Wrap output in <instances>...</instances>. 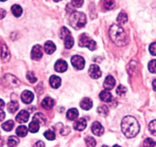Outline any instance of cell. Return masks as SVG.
<instances>
[{
	"label": "cell",
	"instance_id": "1",
	"mask_svg": "<svg viewBox=\"0 0 156 147\" xmlns=\"http://www.w3.org/2000/svg\"><path fill=\"white\" fill-rule=\"evenodd\" d=\"M121 129L127 138H133L139 133L140 127L136 118L132 116H127L122 119Z\"/></svg>",
	"mask_w": 156,
	"mask_h": 147
},
{
	"label": "cell",
	"instance_id": "2",
	"mask_svg": "<svg viewBox=\"0 0 156 147\" xmlns=\"http://www.w3.org/2000/svg\"><path fill=\"white\" fill-rule=\"evenodd\" d=\"M110 38L116 45L123 46L127 43V36L123 28L118 25H112L109 31Z\"/></svg>",
	"mask_w": 156,
	"mask_h": 147
},
{
	"label": "cell",
	"instance_id": "3",
	"mask_svg": "<svg viewBox=\"0 0 156 147\" xmlns=\"http://www.w3.org/2000/svg\"><path fill=\"white\" fill-rule=\"evenodd\" d=\"M69 23H70V26L74 28V29H80V28L84 27V25H86V16L83 13L73 12L70 16Z\"/></svg>",
	"mask_w": 156,
	"mask_h": 147
},
{
	"label": "cell",
	"instance_id": "4",
	"mask_svg": "<svg viewBox=\"0 0 156 147\" xmlns=\"http://www.w3.org/2000/svg\"><path fill=\"white\" fill-rule=\"evenodd\" d=\"M60 37L61 39L64 41V46L67 49H70L73 45V38H72L71 34H70V31L67 29L65 27L61 28V31H60Z\"/></svg>",
	"mask_w": 156,
	"mask_h": 147
},
{
	"label": "cell",
	"instance_id": "5",
	"mask_svg": "<svg viewBox=\"0 0 156 147\" xmlns=\"http://www.w3.org/2000/svg\"><path fill=\"white\" fill-rule=\"evenodd\" d=\"M79 45L83 48H88L90 51H94L97 48V43L90 39L87 34H82L79 38Z\"/></svg>",
	"mask_w": 156,
	"mask_h": 147
},
{
	"label": "cell",
	"instance_id": "6",
	"mask_svg": "<svg viewBox=\"0 0 156 147\" xmlns=\"http://www.w3.org/2000/svg\"><path fill=\"white\" fill-rule=\"evenodd\" d=\"M2 81H3L4 85L9 88H15L19 84V80L11 74H6L4 76Z\"/></svg>",
	"mask_w": 156,
	"mask_h": 147
},
{
	"label": "cell",
	"instance_id": "7",
	"mask_svg": "<svg viewBox=\"0 0 156 147\" xmlns=\"http://www.w3.org/2000/svg\"><path fill=\"white\" fill-rule=\"evenodd\" d=\"M71 64L75 68L78 69V70H82L85 66V61L81 56L74 55L71 58Z\"/></svg>",
	"mask_w": 156,
	"mask_h": 147
},
{
	"label": "cell",
	"instance_id": "8",
	"mask_svg": "<svg viewBox=\"0 0 156 147\" xmlns=\"http://www.w3.org/2000/svg\"><path fill=\"white\" fill-rule=\"evenodd\" d=\"M43 52H42V48L41 45H36L35 46H34L31 50V57L33 60H35V61H39L42 58Z\"/></svg>",
	"mask_w": 156,
	"mask_h": 147
},
{
	"label": "cell",
	"instance_id": "9",
	"mask_svg": "<svg viewBox=\"0 0 156 147\" xmlns=\"http://www.w3.org/2000/svg\"><path fill=\"white\" fill-rule=\"evenodd\" d=\"M89 75L94 79H98L101 77L102 73L100 67L97 64H92L89 69Z\"/></svg>",
	"mask_w": 156,
	"mask_h": 147
},
{
	"label": "cell",
	"instance_id": "10",
	"mask_svg": "<svg viewBox=\"0 0 156 147\" xmlns=\"http://www.w3.org/2000/svg\"><path fill=\"white\" fill-rule=\"evenodd\" d=\"M0 57L4 61H8L10 59V53L6 45L2 43L0 46Z\"/></svg>",
	"mask_w": 156,
	"mask_h": 147
},
{
	"label": "cell",
	"instance_id": "11",
	"mask_svg": "<svg viewBox=\"0 0 156 147\" xmlns=\"http://www.w3.org/2000/svg\"><path fill=\"white\" fill-rule=\"evenodd\" d=\"M91 130H92V133H94L96 136H100L103 134L104 133V129H103V126L100 124V123L99 122H94L92 124V127H91Z\"/></svg>",
	"mask_w": 156,
	"mask_h": 147
},
{
	"label": "cell",
	"instance_id": "12",
	"mask_svg": "<svg viewBox=\"0 0 156 147\" xmlns=\"http://www.w3.org/2000/svg\"><path fill=\"white\" fill-rule=\"evenodd\" d=\"M21 98L23 103H26V104H29L34 100V94L31 91H24L22 92Z\"/></svg>",
	"mask_w": 156,
	"mask_h": 147
},
{
	"label": "cell",
	"instance_id": "13",
	"mask_svg": "<svg viewBox=\"0 0 156 147\" xmlns=\"http://www.w3.org/2000/svg\"><path fill=\"white\" fill-rule=\"evenodd\" d=\"M28 119H29V113L26 110H21L16 117V121L19 124H24V123L28 122Z\"/></svg>",
	"mask_w": 156,
	"mask_h": 147
},
{
	"label": "cell",
	"instance_id": "14",
	"mask_svg": "<svg viewBox=\"0 0 156 147\" xmlns=\"http://www.w3.org/2000/svg\"><path fill=\"white\" fill-rule=\"evenodd\" d=\"M115 81L114 79V77L112 76L109 75L106 77L104 81V83H103V87H104L106 91H110V90L113 89V88L115 87Z\"/></svg>",
	"mask_w": 156,
	"mask_h": 147
},
{
	"label": "cell",
	"instance_id": "15",
	"mask_svg": "<svg viewBox=\"0 0 156 147\" xmlns=\"http://www.w3.org/2000/svg\"><path fill=\"white\" fill-rule=\"evenodd\" d=\"M55 69L56 71L63 73L67 70V64L64 60H58L55 64Z\"/></svg>",
	"mask_w": 156,
	"mask_h": 147
},
{
	"label": "cell",
	"instance_id": "16",
	"mask_svg": "<svg viewBox=\"0 0 156 147\" xmlns=\"http://www.w3.org/2000/svg\"><path fill=\"white\" fill-rule=\"evenodd\" d=\"M87 127V121L84 118H80L73 124V128L78 131H83Z\"/></svg>",
	"mask_w": 156,
	"mask_h": 147
},
{
	"label": "cell",
	"instance_id": "17",
	"mask_svg": "<svg viewBox=\"0 0 156 147\" xmlns=\"http://www.w3.org/2000/svg\"><path fill=\"white\" fill-rule=\"evenodd\" d=\"M55 105V101H54L53 99L50 97H47L42 100V103H41V106L43 108H44L45 109H51Z\"/></svg>",
	"mask_w": 156,
	"mask_h": 147
},
{
	"label": "cell",
	"instance_id": "18",
	"mask_svg": "<svg viewBox=\"0 0 156 147\" xmlns=\"http://www.w3.org/2000/svg\"><path fill=\"white\" fill-rule=\"evenodd\" d=\"M80 107L85 110H89L93 106V101L88 97H85L80 101Z\"/></svg>",
	"mask_w": 156,
	"mask_h": 147
},
{
	"label": "cell",
	"instance_id": "19",
	"mask_svg": "<svg viewBox=\"0 0 156 147\" xmlns=\"http://www.w3.org/2000/svg\"><path fill=\"white\" fill-rule=\"evenodd\" d=\"M49 82H50V85L51 88L57 89L59 88L61 84V79L59 77L56 75H52L49 79Z\"/></svg>",
	"mask_w": 156,
	"mask_h": 147
},
{
	"label": "cell",
	"instance_id": "20",
	"mask_svg": "<svg viewBox=\"0 0 156 147\" xmlns=\"http://www.w3.org/2000/svg\"><path fill=\"white\" fill-rule=\"evenodd\" d=\"M100 98L103 102L110 103L112 100V96L111 94V93L109 92L108 91H103L100 94Z\"/></svg>",
	"mask_w": 156,
	"mask_h": 147
},
{
	"label": "cell",
	"instance_id": "21",
	"mask_svg": "<svg viewBox=\"0 0 156 147\" xmlns=\"http://www.w3.org/2000/svg\"><path fill=\"white\" fill-rule=\"evenodd\" d=\"M56 50V46L51 41H48L44 44V51L48 55H51Z\"/></svg>",
	"mask_w": 156,
	"mask_h": 147
},
{
	"label": "cell",
	"instance_id": "22",
	"mask_svg": "<svg viewBox=\"0 0 156 147\" xmlns=\"http://www.w3.org/2000/svg\"><path fill=\"white\" fill-rule=\"evenodd\" d=\"M78 115H79V113H78V110L76 108L70 109L67 112V117L70 120H74L75 119L78 117Z\"/></svg>",
	"mask_w": 156,
	"mask_h": 147
},
{
	"label": "cell",
	"instance_id": "23",
	"mask_svg": "<svg viewBox=\"0 0 156 147\" xmlns=\"http://www.w3.org/2000/svg\"><path fill=\"white\" fill-rule=\"evenodd\" d=\"M33 120H35L41 125H44L46 122V117L43 113H37L34 117H33Z\"/></svg>",
	"mask_w": 156,
	"mask_h": 147
},
{
	"label": "cell",
	"instance_id": "24",
	"mask_svg": "<svg viewBox=\"0 0 156 147\" xmlns=\"http://www.w3.org/2000/svg\"><path fill=\"white\" fill-rule=\"evenodd\" d=\"M19 103L16 101H11L8 103V106H7V109H8V111L11 113H16V111L19 109Z\"/></svg>",
	"mask_w": 156,
	"mask_h": 147
},
{
	"label": "cell",
	"instance_id": "25",
	"mask_svg": "<svg viewBox=\"0 0 156 147\" xmlns=\"http://www.w3.org/2000/svg\"><path fill=\"white\" fill-rule=\"evenodd\" d=\"M39 128H40V124L35 120L31 121V123L29 124V126H28V130H29L31 133H37V131L39 130Z\"/></svg>",
	"mask_w": 156,
	"mask_h": 147
},
{
	"label": "cell",
	"instance_id": "26",
	"mask_svg": "<svg viewBox=\"0 0 156 147\" xmlns=\"http://www.w3.org/2000/svg\"><path fill=\"white\" fill-rule=\"evenodd\" d=\"M28 129L25 126H20L16 129V134L20 137H25L28 134Z\"/></svg>",
	"mask_w": 156,
	"mask_h": 147
},
{
	"label": "cell",
	"instance_id": "27",
	"mask_svg": "<svg viewBox=\"0 0 156 147\" xmlns=\"http://www.w3.org/2000/svg\"><path fill=\"white\" fill-rule=\"evenodd\" d=\"M19 143V138L15 136H10L8 139V141H7V145H8V147H16Z\"/></svg>",
	"mask_w": 156,
	"mask_h": 147
},
{
	"label": "cell",
	"instance_id": "28",
	"mask_svg": "<svg viewBox=\"0 0 156 147\" xmlns=\"http://www.w3.org/2000/svg\"><path fill=\"white\" fill-rule=\"evenodd\" d=\"M12 13L16 17H20L22 14V9L19 5H13L12 6Z\"/></svg>",
	"mask_w": 156,
	"mask_h": 147
},
{
	"label": "cell",
	"instance_id": "29",
	"mask_svg": "<svg viewBox=\"0 0 156 147\" xmlns=\"http://www.w3.org/2000/svg\"><path fill=\"white\" fill-rule=\"evenodd\" d=\"M14 126H15V124L12 120H8L6 121V122L4 123V124H2V128L5 131L9 132L12 130Z\"/></svg>",
	"mask_w": 156,
	"mask_h": 147
},
{
	"label": "cell",
	"instance_id": "30",
	"mask_svg": "<svg viewBox=\"0 0 156 147\" xmlns=\"http://www.w3.org/2000/svg\"><path fill=\"white\" fill-rule=\"evenodd\" d=\"M127 20H128V16L124 12L119 13L118 17H117V22L121 25H124V24L126 23Z\"/></svg>",
	"mask_w": 156,
	"mask_h": 147
},
{
	"label": "cell",
	"instance_id": "31",
	"mask_svg": "<svg viewBox=\"0 0 156 147\" xmlns=\"http://www.w3.org/2000/svg\"><path fill=\"white\" fill-rule=\"evenodd\" d=\"M97 112L100 115L103 117H106L108 114H109V109L105 105H103V106H99L98 109H97Z\"/></svg>",
	"mask_w": 156,
	"mask_h": 147
},
{
	"label": "cell",
	"instance_id": "32",
	"mask_svg": "<svg viewBox=\"0 0 156 147\" xmlns=\"http://www.w3.org/2000/svg\"><path fill=\"white\" fill-rule=\"evenodd\" d=\"M85 142H86V145H87V147H95L97 145L95 139L94 137H91V136H87L85 139Z\"/></svg>",
	"mask_w": 156,
	"mask_h": 147
},
{
	"label": "cell",
	"instance_id": "33",
	"mask_svg": "<svg viewBox=\"0 0 156 147\" xmlns=\"http://www.w3.org/2000/svg\"><path fill=\"white\" fill-rule=\"evenodd\" d=\"M144 147H156V142L151 138H147L145 139L143 143Z\"/></svg>",
	"mask_w": 156,
	"mask_h": 147
},
{
	"label": "cell",
	"instance_id": "34",
	"mask_svg": "<svg viewBox=\"0 0 156 147\" xmlns=\"http://www.w3.org/2000/svg\"><path fill=\"white\" fill-rule=\"evenodd\" d=\"M44 137L47 139H48V140H54V139H55V132L52 131V130H47V131L44 133Z\"/></svg>",
	"mask_w": 156,
	"mask_h": 147
},
{
	"label": "cell",
	"instance_id": "35",
	"mask_svg": "<svg viewBox=\"0 0 156 147\" xmlns=\"http://www.w3.org/2000/svg\"><path fill=\"white\" fill-rule=\"evenodd\" d=\"M148 70L151 73L156 74V60H152L148 63Z\"/></svg>",
	"mask_w": 156,
	"mask_h": 147
},
{
	"label": "cell",
	"instance_id": "36",
	"mask_svg": "<svg viewBox=\"0 0 156 147\" xmlns=\"http://www.w3.org/2000/svg\"><path fill=\"white\" fill-rule=\"evenodd\" d=\"M150 133L154 136H156V120H152L148 126Z\"/></svg>",
	"mask_w": 156,
	"mask_h": 147
},
{
	"label": "cell",
	"instance_id": "37",
	"mask_svg": "<svg viewBox=\"0 0 156 147\" xmlns=\"http://www.w3.org/2000/svg\"><path fill=\"white\" fill-rule=\"evenodd\" d=\"M126 88H125L123 85H119L116 88V94L119 96H123L126 93Z\"/></svg>",
	"mask_w": 156,
	"mask_h": 147
},
{
	"label": "cell",
	"instance_id": "38",
	"mask_svg": "<svg viewBox=\"0 0 156 147\" xmlns=\"http://www.w3.org/2000/svg\"><path fill=\"white\" fill-rule=\"evenodd\" d=\"M27 79H28V81H29V82H31V83H35L36 81H37V77H35V75H34V74L33 73V72H28V74H27Z\"/></svg>",
	"mask_w": 156,
	"mask_h": 147
},
{
	"label": "cell",
	"instance_id": "39",
	"mask_svg": "<svg viewBox=\"0 0 156 147\" xmlns=\"http://www.w3.org/2000/svg\"><path fill=\"white\" fill-rule=\"evenodd\" d=\"M104 7L106 9H112L115 7V2H113V1H106L104 2Z\"/></svg>",
	"mask_w": 156,
	"mask_h": 147
},
{
	"label": "cell",
	"instance_id": "40",
	"mask_svg": "<svg viewBox=\"0 0 156 147\" xmlns=\"http://www.w3.org/2000/svg\"><path fill=\"white\" fill-rule=\"evenodd\" d=\"M149 52L154 56H156V42L151 43L149 46Z\"/></svg>",
	"mask_w": 156,
	"mask_h": 147
},
{
	"label": "cell",
	"instance_id": "41",
	"mask_svg": "<svg viewBox=\"0 0 156 147\" xmlns=\"http://www.w3.org/2000/svg\"><path fill=\"white\" fill-rule=\"evenodd\" d=\"M83 4V1H72L71 5L73 7H76V8H80L82 6V5Z\"/></svg>",
	"mask_w": 156,
	"mask_h": 147
},
{
	"label": "cell",
	"instance_id": "42",
	"mask_svg": "<svg viewBox=\"0 0 156 147\" xmlns=\"http://www.w3.org/2000/svg\"><path fill=\"white\" fill-rule=\"evenodd\" d=\"M6 16V12L3 9H0V19H2Z\"/></svg>",
	"mask_w": 156,
	"mask_h": 147
},
{
	"label": "cell",
	"instance_id": "43",
	"mask_svg": "<svg viewBox=\"0 0 156 147\" xmlns=\"http://www.w3.org/2000/svg\"><path fill=\"white\" fill-rule=\"evenodd\" d=\"M34 147H45V145H44V143L42 141H37Z\"/></svg>",
	"mask_w": 156,
	"mask_h": 147
},
{
	"label": "cell",
	"instance_id": "44",
	"mask_svg": "<svg viewBox=\"0 0 156 147\" xmlns=\"http://www.w3.org/2000/svg\"><path fill=\"white\" fill-rule=\"evenodd\" d=\"M5 112H4L3 110H2V109H0V122L3 120L5 119Z\"/></svg>",
	"mask_w": 156,
	"mask_h": 147
},
{
	"label": "cell",
	"instance_id": "45",
	"mask_svg": "<svg viewBox=\"0 0 156 147\" xmlns=\"http://www.w3.org/2000/svg\"><path fill=\"white\" fill-rule=\"evenodd\" d=\"M4 106H5V102H4L2 100H1V99H0V109H2Z\"/></svg>",
	"mask_w": 156,
	"mask_h": 147
},
{
	"label": "cell",
	"instance_id": "46",
	"mask_svg": "<svg viewBox=\"0 0 156 147\" xmlns=\"http://www.w3.org/2000/svg\"><path fill=\"white\" fill-rule=\"evenodd\" d=\"M152 87L154 91H156V79H154L152 82Z\"/></svg>",
	"mask_w": 156,
	"mask_h": 147
},
{
	"label": "cell",
	"instance_id": "47",
	"mask_svg": "<svg viewBox=\"0 0 156 147\" xmlns=\"http://www.w3.org/2000/svg\"><path fill=\"white\" fill-rule=\"evenodd\" d=\"M112 147H120V146H119V145H113Z\"/></svg>",
	"mask_w": 156,
	"mask_h": 147
},
{
	"label": "cell",
	"instance_id": "48",
	"mask_svg": "<svg viewBox=\"0 0 156 147\" xmlns=\"http://www.w3.org/2000/svg\"><path fill=\"white\" fill-rule=\"evenodd\" d=\"M102 147H108V146H107V145H103Z\"/></svg>",
	"mask_w": 156,
	"mask_h": 147
},
{
	"label": "cell",
	"instance_id": "49",
	"mask_svg": "<svg viewBox=\"0 0 156 147\" xmlns=\"http://www.w3.org/2000/svg\"><path fill=\"white\" fill-rule=\"evenodd\" d=\"M0 138H1V136H0Z\"/></svg>",
	"mask_w": 156,
	"mask_h": 147
}]
</instances>
